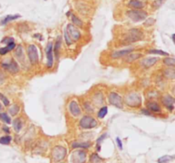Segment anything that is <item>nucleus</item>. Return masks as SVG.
Listing matches in <instances>:
<instances>
[{
    "label": "nucleus",
    "mask_w": 175,
    "mask_h": 163,
    "mask_svg": "<svg viewBox=\"0 0 175 163\" xmlns=\"http://www.w3.org/2000/svg\"><path fill=\"white\" fill-rule=\"evenodd\" d=\"M13 127H14V129L16 132H20L22 128V122L21 121V119L16 118V120H14L13 122Z\"/></svg>",
    "instance_id": "nucleus-22"
},
{
    "label": "nucleus",
    "mask_w": 175,
    "mask_h": 163,
    "mask_svg": "<svg viewBox=\"0 0 175 163\" xmlns=\"http://www.w3.org/2000/svg\"><path fill=\"white\" fill-rule=\"evenodd\" d=\"M126 15L134 22H138L144 21L147 17V13L140 10H132L126 12Z\"/></svg>",
    "instance_id": "nucleus-2"
},
{
    "label": "nucleus",
    "mask_w": 175,
    "mask_h": 163,
    "mask_svg": "<svg viewBox=\"0 0 175 163\" xmlns=\"http://www.w3.org/2000/svg\"><path fill=\"white\" fill-rule=\"evenodd\" d=\"M86 158V153L84 150H76L72 155V162L73 163H84Z\"/></svg>",
    "instance_id": "nucleus-9"
},
{
    "label": "nucleus",
    "mask_w": 175,
    "mask_h": 163,
    "mask_svg": "<svg viewBox=\"0 0 175 163\" xmlns=\"http://www.w3.org/2000/svg\"><path fill=\"white\" fill-rule=\"evenodd\" d=\"M141 112L144 113L146 116H151V113L150 112V111L147 110V109H143V110H141Z\"/></svg>",
    "instance_id": "nucleus-39"
},
{
    "label": "nucleus",
    "mask_w": 175,
    "mask_h": 163,
    "mask_svg": "<svg viewBox=\"0 0 175 163\" xmlns=\"http://www.w3.org/2000/svg\"><path fill=\"white\" fill-rule=\"evenodd\" d=\"M147 110L153 111V112H160L161 111V107L156 102L150 101L147 103Z\"/></svg>",
    "instance_id": "nucleus-17"
},
{
    "label": "nucleus",
    "mask_w": 175,
    "mask_h": 163,
    "mask_svg": "<svg viewBox=\"0 0 175 163\" xmlns=\"http://www.w3.org/2000/svg\"><path fill=\"white\" fill-rule=\"evenodd\" d=\"M90 162L91 163H100L102 162V159L99 157L96 154H92L90 159Z\"/></svg>",
    "instance_id": "nucleus-32"
},
{
    "label": "nucleus",
    "mask_w": 175,
    "mask_h": 163,
    "mask_svg": "<svg viewBox=\"0 0 175 163\" xmlns=\"http://www.w3.org/2000/svg\"><path fill=\"white\" fill-rule=\"evenodd\" d=\"M108 113V108L106 106L102 107L100 110H99V111L97 113V117H98V118L102 119L105 117V116L107 115Z\"/></svg>",
    "instance_id": "nucleus-25"
},
{
    "label": "nucleus",
    "mask_w": 175,
    "mask_h": 163,
    "mask_svg": "<svg viewBox=\"0 0 175 163\" xmlns=\"http://www.w3.org/2000/svg\"><path fill=\"white\" fill-rule=\"evenodd\" d=\"M0 120H2L4 122L7 124L11 123V120L10 117L6 114V113H0Z\"/></svg>",
    "instance_id": "nucleus-26"
},
{
    "label": "nucleus",
    "mask_w": 175,
    "mask_h": 163,
    "mask_svg": "<svg viewBox=\"0 0 175 163\" xmlns=\"http://www.w3.org/2000/svg\"><path fill=\"white\" fill-rule=\"evenodd\" d=\"M158 58L156 57H148L143 60L141 61V65L144 68H150L153 66L156 62L158 61Z\"/></svg>",
    "instance_id": "nucleus-15"
},
{
    "label": "nucleus",
    "mask_w": 175,
    "mask_h": 163,
    "mask_svg": "<svg viewBox=\"0 0 175 163\" xmlns=\"http://www.w3.org/2000/svg\"><path fill=\"white\" fill-rule=\"evenodd\" d=\"M64 38H65V42H66V44L68 45H71L73 44V42H72V40L70 39V38H69V36L67 33V32H66V30H64Z\"/></svg>",
    "instance_id": "nucleus-33"
},
{
    "label": "nucleus",
    "mask_w": 175,
    "mask_h": 163,
    "mask_svg": "<svg viewBox=\"0 0 175 163\" xmlns=\"http://www.w3.org/2000/svg\"><path fill=\"white\" fill-rule=\"evenodd\" d=\"M134 50L133 48H131V49H122V50L120 51H115L111 54V57L113 59H118V58H121V57H126L127 55L131 54L132 51Z\"/></svg>",
    "instance_id": "nucleus-14"
},
{
    "label": "nucleus",
    "mask_w": 175,
    "mask_h": 163,
    "mask_svg": "<svg viewBox=\"0 0 175 163\" xmlns=\"http://www.w3.org/2000/svg\"><path fill=\"white\" fill-rule=\"evenodd\" d=\"M108 101L112 105L117 107L119 109H121L123 107V100L116 93L109 94V95H108Z\"/></svg>",
    "instance_id": "nucleus-8"
},
{
    "label": "nucleus",
    "mask_w": 175,
    "mask_h": 163,
    "mask_svg": "<svg viewBox=\"0 0 175 163\" xmlns=\"http://www.w3.org/2000/svg\"><path fill=\"white\" fill-rule=\"evenodd\" d=\"M144 38V33L138 29H131L125 35L124 39L122 41L123 44H130L135 42L140 41Z\"/></svg>",
    "instance_id": "nucleus-1"
},
{
    "label": "nucleus",
    "mask_w": 175,
    "mask_h": 163,
    "mask_svg": "<svg viewBox=\"0 0 175 163\" xmlns=\"http://www.w3.org/2000/svg\"><path fill=\"white\" fill-rule=\"evenodd\" d=\"M16 56L18 57L19 59H21V58H22L23 57V51L21 46H20V47L16 49Z\"/></svg>",
    "instance_id": "nucleus-35"
},
{
    "label": "nucleus",
    "mask_w": 175,
    "mask_h": 163,
    "mask_svg": "<svg viewBox=\"0 0 175 163\" xmlns=\"http://www.w3.org/2000/svg\"><path fill=\"white\" fill-rule=\"evenodd\" d=\"M97 122L93 117H91L90 116H85L84 117L80 119L79 121V126L80 128H84V129H90L96 127Z\"/></svg>",
    "instance_id": "nucleus-4"
},
{
    "label": "nucleus",
    "mask_w": 175,
    "mask_h": 163,
    "mask_svg": "<svg viewBox=\"0 0 175 163\" xmlns=\"http://www.w3.org/2000/svg\"><path fill=\"white\" fill-rule=\"evenodd\" d=\"M0 99H1V100L3 101L4 105L5 106H8V105H10V101H9V100H8V99H7L4 94H0Z\"/></svg>",
    "instance_id": "nucleus-34"
},
{
    "label": "nucleus",
    "mask_w": 175,
    "mask_h": 163,
    "mask_svg": "<svg viewBox=\"0 0 175 163\" xmlns=\"http://www.w3.org/2000/svg\"><path fill=\"white\" fill-rule=\"evenodd\" d=\"M163 62L165 65H167L168 66H175V59H174V58L168 57V58L164 59Z\"/></svg>",
    "instance_id": "nucleus-27"
},
{
    "label": "nucleus",
    "mask_w": 175,
    "mask_h": 163,
    "mask_svg": "<svg viewBox=\"0 0 175 163\" xmlns=\"http://www.w3.org/2000/svg\"><path fill=\"white\" fill-rule=\"evenodd\" d=\"M11 141V138L10 136H4L0 138V144L1 145H9Z\"/></svg>",
    "instance_id": "nucleus-31"
},
{
    "label": "nucleus",
    "mask_w": 175,
    "mask_h": 163,
    "mask_svg": "<svg viewBox=\"0 0 175 163\" xmlns=\"http://www.w3.org/2000/svg\"><path fill=\"white\" fill-rule=\"evenodd\" d=\"M18 18H20L19 15H9L5 16L1 21V24L2 25H5L8 22L11 21H15V20L18 19Z\"/></svg>",
    "instance_id": "nucleus-20"
},
{
    "label": "nucleus",
    "mask_w": 175,
    "mask_h": 163,
    "mask_svg": "<svg viewBox=\"0 0 175 163\" xmlns=\"http://www.w3.org/2000/svg\"><path fill=\"white\" fill-rule=\"evenodd\" d=\"M8 52H9V50L7 49L6 47H4V48H1V49H0V55H6Z\"/></svg>",
    "instance_id": "nucleus-38"
},
{
    "label": "nucleus",
    "mask_w": 175,
    "mask_h": 163,
    "mask_svg": "<svg viewBox=\"0 0 175 163\" xmlns=\"http://www.w3.org/2000/svg\"><path fill=\"white\" fill-rule=\"evenodd\" d=\"M72 21H73V25H76L78 27H83V22L82 21H80L78 17L76 16L75 15H72Z\"/></svg>",
    "instance_id": "nucleus-29"
},
{
    "label": "nucleus",
    "mask_w": 175,
    "mask_h": 163,
    "mask_svg": "<svg viewBox=\"0 0 175 163\" xmlns=\"http://www.w3.org/2000/svg\"><path fill=\"white\" fill-rule=\"evenodd\" d=\"M161 1H162V0H161Z\"/></svg>",
    "instance_id": "nucleus-44"
},
{
    "label": "nucleus",
    "mask_w": 175,
    "mask_h": 163,
    "mask_svg": "<svg viewBox=\"0 0 175 163\" xmlns=\"http://www.w3.org/2000/svg\"><path fill=\"white\" fill-rule=\"evenodd\" d=\"M68 109H69L70 113L73 115V117H79V115L81 114V110L79 108V105L77 104V102L74 101V100L69 103Z\"/></svg>",
    "instance_id": "nucleus-12"
},
{
    "label": "nucleus",
    "mask_w": 175,
    "mask_h": 163,
    "mask_svg": "<svg viewBox=\"0 0 175 163\" xmlns=\"http://www.w3.org/2000/svg\"><path fill=\"white\" fill-rule=\"evenodd\" d=\"M28 55L32 65H36L39 63V54L37 47L35 45H29L28 48Z\"/></svg>",
    "instance_id": "nucleus-6"
},
{
    "label": "nucleus",
    "mask_w": 175,
    "mask_h": 163,
    "mask_svg": "<svg viewBox=\"0 0 175 163\" xmlns=\"http://www.w3.org/2000/svg\"><path fill=\"white\" fill-rule=\"evenodd\" d=\"M175 158V156H164L158 159V163H168Z\"/></svg>",
    "instance_id": "nucleus-24"
},
{
    "label": "nucleus",
    "mask_w": 175,
    "mask_h": 163,
    "mask_svg": "<svg viewBox=\"0 0 175 163\" xmlns=\"http://www.w3.org/2000/svg\"><path fill=\"white\" fill-rule=\"evenodd\" d=\"M65 30H66L67 33L69 36L70 39L72 40V42H73V41L76 42L80 38V32L73 24H68Z\"/></svg>",
    "instance_id": "nucleus-7"
},
{
    "label": "nucleus",
    "mask_w": 175,
    "mask_h": 163,
    "mask_svg": "<svg viewBox=\"0 0 175 163\" xmlns=\"http://www.w3.org/2000/svg\"><path fill=\"white\" fill-rule=\"evenodd\" d=\"M61 44H62V41H61V37H58L57 38V42H56V44L54 46V53L56 55L57 59H58V55H59V49H60V47H61Z\"/></svg>",
    "instance_id": "nucleus-23"
},
{
    "label": "nucleus",
    "mask_w": 175,
    "mask_h": 163,
    "mask_svg": "<svg viewBox=\"0 0 175 163\" xmlns=\"http://www.w3.org/2000/svg\"><path fill=\"white\" fill-rule=\"evenodd\" d=\"M90 146V143L89 142H74L72 145V147L76 149V148H83V149H87Z\"/></svg>",
    "instance_id": "nucleus-21"
},
{
    "label": "nucleus",
    "mask_w": 175,
    "mask_h": 163,
    "mask_svg": "<svg viewBox=\"0 0 175 163\" xmlns=\"http://www.w3.org/2000/svg\"><path fill=\"white\" fill-rule=\"evenodd\" d=\"M2 66L12 74H16L19 72V66H18V65H17L16 61L14 60L13 59L10 60V62L3 63V64H2Z\"/></svg>",
    "instance_id": "nucleus-10"
},
{
    "label": "nucleus",
    "mask_w": 175,
    "mask_h": 163,
    "mask_svg": "<svg viewBox=\"0 0 175 163\" xmlns=\"http://www.w3.org/2000/svg\"><path fill=\"white\" fill-rule=\"evenodd\" d=\"M149 54H152V55H165L168 56V54L167 52H164L162 50H158V49H151L149 51Z\"/></svg>",
    "instance_id": "nucleus-30"
},
{
    "label": "nucleus",
    "mask_w": 175,
    "mask_h": 163,
    "mask_svg": "<svg viewBox=\"0 0 175 163\" xmlns=\"http://www.w3.org/2000/svg\"><path fill=\"white\" fill-rule=\"evenodd\" d=\"M19 111H20V107L18 106L17 105H14L9 110V112L11 116H16V115H17V113L19 112Z\"/></svg>",
    "instance_id": "nucleus-28"
},
{
    "label": "nucleus",
    "mask_w": 175,
    "mask_h": 163,
    "mask_svg": "<svg viewBox=\"0 0 175 163\" xmlns=\"http://www.w3.org/2000/svg\"><path fill=\"white\" fill-rule=\"evenodd\" d=\"M172 39H173V42H174V44H175V33L173 34V36H172Z\"/></svg>",
    "instance_id": "nucleus-42"
},
{
    "label": "nucleus",
    "mask_w": 175,
    "mask_h": 163,
    "mask_svg": "<svg viewBox=\"0 0 175 163\" xmlns=\"http://www.w3.org/2000/svg\"><path fill=\"white\" fill-rule=\"evenodd\" d=\"M106 136H107V134H103L102 135V137H100L98 139H97V141H96V143H97V145H100V142H102L105 138H106Z\"/></svg>",
    "instance_id": "nucleus-40"
},
{
    "label": "nucleus",
    "mask_w": 175,
    "mask_h": 163,
    "mask_svg": "<svg viewBox=\"0 0 175 163\" xmlns=\"http://www.w3.org/2000/svg\"><path fill=\"white\" fill-rule=\"evenodd\" d=\"M116 143H117V145H118V148L122 150H123V145H122V141L120 139V138H116Z\"/></svg>",
    "instance_id": "nucleus-36"
},
{
    "label": "nucleus",
    "mask_w": 175,
    "mask_h": 163,
    "mask_svg": "<svg viewBox=\"0 0 175 163\" xmlns=\"http://www.w3.org/2000/svg\"><path fill=\"white\" fill-rule=\"evenodd\" d=\"M162 101L164 105L167 107L168 109H169L171 111L174 110V105L175 103V100L173 97H171L168 94L164 95L162 97Z\"/></svg>",
    "instance_id": "nucleus-13"
},
{
    "label": "nucleus",
    "mask_w": 175,
    "mask_h": 163,
    "mask_svg": "<svg viewBox=\"0 0 175 163\" xmlns=\"http://www.w3.org/2000/svg\"><path fill=\"white\" fill-rule=\"evenodd\" d=\"M46 56H47V66L51 68L53 66V44L50 43L46 48Z\"/></svg>",
    "instance_id": "nucleus-11"
},
{
    "label": "nucleus",
    "mask_w": 175,
    "mask_h": 163,
    "mask_svg": "<svg viewBox=\"0 0 175 163\" xmlns=\"http://www.w3.org/2000/svg\"><path fill=\"white\" fill-rule=\"evenodd\" d=\"M128 5L133 10H142L143 8H144V4L139 0H130Z\"/></svg>",
    "instance_id": "nucleus-16"
},
{
    "label": "nucleus",
    "mask_w": 175,
    "mask_h": 163,
    "mask_svg": "<svg viewBox=\"0 0 175 163\" xmlns=\"http://www.w3.org/2000/svg\"><path fill=\"white\" fill-rule=\"evenodd\" d=\"M143 56V55L140 54V53H135V54H129L127 55L126 58H125V61L128 62V63H131V62L135 61L136 60H138L139 58H141Z\"/></svg>",
    "instance_id": "nucleus-18"
},
{
    "label": "nucleus",
    "mask_w": 175,
    "mask_h": 163,
    "mask_svg": "<svg viewBox=\"0 0 175 163\" xmlns=\"http://www.w3.org/2000/svg\"><path fill=\"white\" fill-rule=\"evenodd\" d=\"M4 131L6 132V133H10V130H9V128H5V127H4Z\"/></svg>",
    "instance_id": "nucleus-41"
},
{
    "label": "nucleus",
    "mask_w": 175,
    "mask_h": 163,
    "mask_svg": "<svg viewBox=\"0 0 175 163\" xmlns=\"http://www.w3.org/2000/svg\"><path fill=\"white\" fill-rule=\"evenodd\" d=\"M67 156V150L64 147L57 145L52 150V159L55 162H60Z\"/></svg>",
    "instance_id": "nucleus-5"
},
{
    "label": "nucleus",
    "mask_w": 175,
    "mask_h": 163,
    "mask_svg": "<svg viewBox=\"0 0 175 163\" xmlns=\"http://www.w3.org/2000/svg\"><path fill=\"white\" fill-rule=\"evenodd\" d=\"M164 77L168 79H175V68H168L163 72Z\"/></svg>",
    "instance_id": "nucleus-19"
},
{
    "label": "nucleus",
    "mask_w": 175,
    "mask_h": 163,
    "mask_svg": "<svg viewBox=\"0 0 175 163\" xmlns=\"http://www.w3.org/2000/svg\"><path fill=\"white\" fill-rule=\"evenodd\" d=\"M125 102L131 107H138L142 103L141 97L136 93H131L126 95Z\"/></svg>",
    "instance_id": "nucleus-3"
},
{
    "label": "nucleus",
    "mask_w": 175,
    "mask_h": 163,
    "mask_svg": "<svg viewBox=\"0 0 175 163\" xmlns=\"http://www.w3.org/2000/svg\"><path fill=\"white\" fill-rule=\"evenodd\" d=\"M2 110V105H1V104H0V111Z\"/></svg>",
    "instance_id": "nucleus-43"
},
{
    "label": "nucleus",
    "mask_w": 175,
    "mask_h": 163,
    "mask_svg": "<svg viewBox=\"0 0 175 163\" xmlns=\"http://www.w3.org/2000/svg\"><path fill=\"white\" fill-rule=\"evenodd\" d=\"M13 42H14V39L11 38H4L3 41H2V43H5L7 44H10V43H13Z\"/></svg>",
    "instance_id": "nucleus-37"
},
{
    "label": "nucleus",
    "mask_w": 175,
    "mask_h": 163,
    "mask_svg": "<svg viewBox=\"0 0 175 163\" xmlns=\"http://www.w3.org/2000/svg\"><path fill=\"white\" fill-rule=\"evenodd\" d=\"M45 1H46V0H45Z\"/></svg>",
    "instance_id": "nucleus-45"
}]
</instances>
